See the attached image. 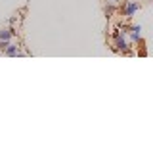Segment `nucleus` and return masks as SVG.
<instances>
[{"label":"nucleus","instance_id":"nucleus-2","mask_svg":"<svg viewBox=\"0 0 153 153\" xmlns=\"http://www.w3.org/2000/svg\"><path fill=\"white\" fill-rule=\"evenodd\" d=\"M138 8H140V6H138L136 0H124V2H123V8H121V13L126 19H130L134 13L138 12Z\"/></svg>","mask_w":153,"mask_h":153},{"label":"nucleus","instance_id":"nucleus-1","mask_svg":"<svg viewBox=\"0 0 153 153\" xmlns=\"http://www.w3.org/2000/svg\"><path fill=\"white\" fill-rule=\"evenodd\" d=\"M132 42L128 40V35H126V29H117V33L113 35L111 38V48L115 52H121V54H126L130 50Z\"/></svg>","mask_w":153,"mask_h":153},{"label":"nucleus","instance_id":"nucleus-3","mask_svg":"<svg viewBox=\"0 0 153 153\" xmlns=\"http://www.w3.org/2000/svg\"><path fill=\"white\" fill-rule=\"evenodd\" d=\"M126 35H128V40L132 42V44H136V42L142 40V27L140 25H132L126 29Z\"/></svg>","mask_w":153,"mask_h":153},{"label":"nucleus","instance_id":"nucleus-7","mask_svg":"<svg viewBox=\"0 0 153 153\" xmlns=\"http://www.w3.org/2000/svg\"><path fill=\"white\" fill-rule=\"evenodd\" d=\"M113 2H119V0H113Z\"/></svg>","mask_w":153,"mask_h":153},{"label":"nucleus","instance_id":"nucleus-5","mask_svg":"<svg viewBox=\"0 0 153 153\" xmlns=\"http://www.w3.org/2000/svg\"><path fill=\"white\" fill-rule=\"evenodd\" d=\"M13 36H16V29L13 27H6L0 31V40H4V42H12Z\"/></svg>","mask_w":153,"mask_h":153},{"label":"nucleus","instance_id":"nucleus-6","mask_svg":"<svg viewBox=\"0 0 153 153\" xmlns=\"http://www.w3.org/2000/svg\"><path fill=\"white\" fill-rule=\"evenodd\" d=\"M10 44V42H4V40H0V52H4V48H6Z\"/></svg>","mask_w":153,"mask_h":153},{"label":"nucleus","instance_id":"nucleus-4","mask_svg":"<svg viewBox=\"0 0 153 153\" xmlns=\"http://www.w3.org/2000/svg\"><path fill=\"white\" fill-rule=\"evenodd\" d=\"M19 48H21V44H19L17 40H16V42H10V44L4 48V54H6L8 57H17V56H21V54H23Z\"/></svg>","mask_w":153,"mask_h":153}]
</instances>
